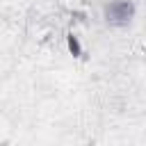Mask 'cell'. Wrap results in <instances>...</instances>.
I'll return each mask as SVG.
<instances>
[{"label": "cell", "mask_w": 146, "mask_h": 146, "mask_svg": "<svg viewBox=\"0 0 146 146\" xmlns=\"http://www.w3.org/2000/svg\"><path fill=\"white\" fill-rule=\"evenodd\" d=\"M68 48H71L73 55H80V43H78V39L73 34H68Z\"/></svg>", "instance_id": "2"}, {"label": "cell", "mask_w": 146, "mask_h": 146, "mask_svg": "<svg viewBox=\"0 0 146 146\" xmlns=\"http://www.w3.org/2000/svg\"><path fill=\"white\" fill-rule=\"evenodd\" d=\"M137 16L132 0H107L103 5V21L110 27H128Z\"/></svg>", "instance_id": "1"}]
</instances>
